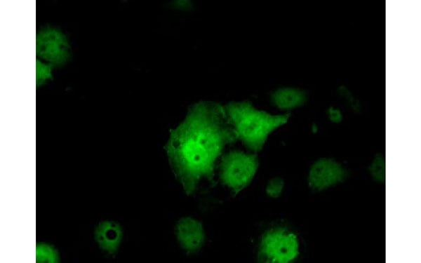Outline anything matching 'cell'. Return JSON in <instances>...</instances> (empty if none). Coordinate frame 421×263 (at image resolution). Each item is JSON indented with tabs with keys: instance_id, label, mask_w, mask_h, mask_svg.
<instances>
[{
	"instance_id": "obj_1",
	"label": "cell",
	"mask_w": 421,
	"mask_h": 263,
	"mask_svg": "<svg viewBox=\"0 0 421 263\" xmlns=\"http://www.w3.org/2000/svg\"><path fill=\"white\" fill-rule=\"evenodd\" d=\"M237 140L224 108L210 101L191 105L184 119L170 130L165 145L170 166L187 195L212 182L218 160Z\"/></svg>"
},
{
	"instance_id": "obj_2",
	"label": "cell",
	"mask_w": 421,
	"mask_h": 263,
	"mask_svg": "<svg viewBox=\"0 0 421 263\" xmlns=\"http://www.w3.org/2000/svg\"><path fill=\"white\" fill-rule=\"evenodd\" d=\"M224 108L237 139L253 151L261 150L269 135L286 124L290 116L259 110L248 101L231 102Z\"/></svg>"
},
{
	"instance_id": "obj_3",
	"label": "cell",
	"mask_w": 421,
	"mask_h": 263,
	"mask_svg": "<svg viewBox=\"0 0 421 263\" xmlns=\"http://www.w3.org/2000/svg\"><path fill=\"white\" fill-rule=\"evenodd\" d=\"M258 165L255 154L231 151L221 158L219 175L221 182L237 194L251 182Z\"/></svg>"
},
{
	"instance_id": "obj_4",
	"label": "cell",
	"mask_w": 421,
	"mask_h": 263,
	"mask_svg": "<svg viewBox=\"0 0 421 263\" xmlns=\"http://www.w3.org/2000/svg\"><path fill=\"white\" fill-rule=\"evenodd\" d=\"M299 254L297 235L286 228H272L262 236L258 250L260 262L288 263L295 260Z\"/></svg>"
},
{
	"instance_id": "obj_5",
	"label": "cell",
	"mask_w": 421,
	"mask_h": 263,
	"mask_svg": "<svg viewBox=\"0 0 421 263\" xmlns=\"http://www.w3.org/2000/svg\"><path fill=\"white\" fill-rule=\"evenodd\" d=\"M36 53L37 59L53 67H59L69 60L71 46L62 31L58 27L46 25L37 32Z\"/></svg>"
},
{
	"instance_id": "obj_6",
	"label": "cell",
	"mask_w": 421,
	"mask_h": 263,
	"mask_svg": "<svg viewBox=\"0 0 421 263\" xmlns=\"http://www.w3.org/2000/svg\"><path fill=\"white\" fill-rule=\"evenodd\" d=\"M347 175L344 168L336 161L321 159L311 166L308 184L311 189L323 191L344 181Z\"/></svg>"
},
{
	"instance_id": "obj_7",
	"label": "cell",
	"mask_w": 421,
	"mask_h": 263,
	"mask_svg": "<svg viewBox=\"0 0 421 263\" xmlns=\"http://www.w3.org/2000/svg\"><path fill=\"white\" fill-rule=\"evenodd\" d=\"M175 234L180 247L189 253L197 252L204 245L203 224L192 217H181L175 227Z\"/></svg>"
},
{
	"instance_id": "obj_8",
	"label": "cell",
	"mask_w": 421,
	"mask_h": 263,
	"mask_svg": "<svg viewBox=\"0 0 421 263\" xmlns=\"http://www.w3.org/2000/svg\"><path fill=\"white\" fill-rule=\"evenodd\" d=\"M121 227L114 221H102L95 227L94 238L99 248L108 255H114L122 239Z\"/></svg>"
},
{
	"instance_id": "obj_9",
	"label": "cell",
	"mask_w": 421,
	"mask_h": 263,
	"mask_svg": "<svg viewBox=\"0 0 421 263\" xmlns=\"http://www.w3.org/2000/svg\"><path fill=\"white\" fill-rule=\"evenodd\" d=\"M272 102L277 108L289 110L303 104L306 95L301 90L293 88H282L275 90L271 96Z\"/></svg>"
},
{
	"instance_id": "obj_10",
	"label": "cell",
	"mask_w": 421,
	"mask_h": 263,
	"mask_svg": "<svg viewBox=\"0 0 421 263\" xmlns=\"http://www.w3.org/2000/svg\"><path fill=\"white\" fill-rule=\"evenodd\" d=\"M60 261L58 250L51 244L39 243L36 246V262L55 263Z\"/></svg>"
},
{
	"instance_id": "obj_11",
	"label": "cell",
	"mask_w": 421,
	"mask_h": 263,
	"mask_svg": "<svg viewBox=\"0 0 421 263\" xmlns=\"http://www.w3.org/2000/svg\"><path fill=\"white\" fill-rule=\"evenodd\" d=\"M53 67L39 60L36 61V83L39 88L52 79V69Z\"/></svg>"
},
{
	"instance_id": "obj_12",
	"label": "cell",
	"mask_w": 421,
	"mask_h": 263,
	"mask_svg": "<svg viewBox=\"0 0 421 263\" xmlns=\"http://www.w3.org/2000/svg\"><path fill=\"white\" fill-rule=\"evenodd\" d=\"M370 173L373 177L380 182H384L385 180V164L384 159L381 156L375 159L370 166Z\"/></svg>"
},
{
	"instance_id": "obj_13",
	"label": "cell",
	"mask_w": 421,
	"mask_h": 263,
	"mask_svg": "<svg viewBox=\"0 0 421 263\" xmlns=\"http://www.w3.org/2000/svg\"><path fill=\"white\" fill-rule=\"evenodd\" d=\"M283 187L284 182L283 179L275 177L269 181L266 187V193L271 198H278L281 194Z\"/></svg>"
}]
</instances>
